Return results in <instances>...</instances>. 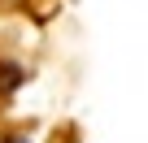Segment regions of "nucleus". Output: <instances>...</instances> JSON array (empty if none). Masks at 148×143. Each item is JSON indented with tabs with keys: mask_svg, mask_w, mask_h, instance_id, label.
I'll return each instance as SVG.
<instances>
[{
	"mask_svg": "<svg viewBox=\"0 0 148 143\" xmlns=\"http://www.w3.org/2000/svg\"><path fill=\"white\" fill-rule=\"evenodd\" d=\"M22 83H26V69H22V61H13V56H0V100H9L13 91H22Z\"/></svg>",
	"mask_w": 148,
	"mask_h": 143,
	"instance_id": "obj_1",
	"label": "nucleus"
},
{
	"mask_svg": "<svg viewBox=\"0 0 148 143\" xmlns=\"http://www.w3.org/2000/svg\"><path fill=\"white\" fill-rule=\"evenodd\" d=\"M0 143H31V139H22V134H9V139H0Z\"/></svg>",
	"mask_w": 148,
	"mask_h": 143,
	"instance_id": "obj_2",
	"label": "nucleus"
}]
</instances>
